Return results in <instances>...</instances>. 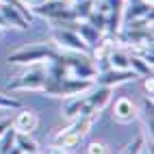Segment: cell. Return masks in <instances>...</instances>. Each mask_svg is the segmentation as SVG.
<instances>
[{"mask_svg":"<svg viewBox=\"0 0 154 154\" xmlns=\"http://www.w3.org/2000/svg\"><path fill=\"white\" fill-rule=\"evenodd\" d=\"M137 111H139L137 104L130 98H117L113 104V119L119 124H130L137 119Z\"/></svg>","mask_w":154,"mask_h":154,"instance_id":"obj_7","label":"cell"},{"mask_svg":"<svg viewBox=\"0 0 154 154\" xmlns=\"http://www.w3.org/2000/svg\"><path fill=\"white\" fill-rule=\"evenodd\" d=\"M152 13V0H132V2L124 5V11H122V24L135 22Z\"/></svg>","mask_w":154,"mask_h":154,"instance_id":"obj_8","label":"cell"},{"mask_svg":"<svg viewBox=\"0 0 154 154\" xmlns=\"http://www.w3.org/2000/svg\"><path fill=\"white\" fill-rule=\"evenodd\" d=\"M13 126V117H0V137Z\"/></svg>","mask_w":154,"mask_h":154,"instance_id":"obj_22","label":"cell"},{"mask_svg":"<svg viewBox=\"0 0 154 154\" xmlns=\"http://www.w3.org/2000/svg\"><path fill=\"white\" fill-rule=\"evenodd\" d=\"M35 154H42V152H35Z\"/></svg>","mask_w":154,"mask_h":154,"instance_id":"obj_30","label":"cell"},{"mask_svg":"<svg viewBox=\"0 0 154 154\" xmlns=\"http://www.w3.org/2000/svg\"><path fill=\"white\" fill-rule=\"evenodd\" d=\"M72 11H74L76 20L85 22L87 15L94 11V0H80V2H72Z\"/></svg>","mask_w":154,"mask_h":154,"instance_id":"obj_17","label":"cell"},{"mask_svg":"<svg viewBox=\"0 0 154 154\" xmlns=\"http://www.w3.org/2000/svg\"><path fill=\"white\" fill-rule=\"evenodd\" d=\"M39 126V117L30 109H20V113L13 117V130L20 135H33Z\"/></svg>","mask_w":154,"mask_h":154,"instance_id":"obj_6","label":"cell"},{"mask_svg":"<svg viewBox=\"0 0 154 154\" xmlns=\"http://www.w3.org/2000/svg\"><path fill=\"white\" fill-rule=\"evenodd\" d=\"M44 154H67V150L65 148H59V146H50Z\"/></svg>","mask_w":154,"mask_h":154,"instance_id":"obj_24","label":"cell"},{"mask_svg":"<svg viewBox=\"0 0 154 154\" xmlns=\"http://www.w3.org/2000/svg\"><path fill=\"white\" fill-rule=\"evenodd\" d=\"M63 115L69 117V119H74L78 115H98V111H94L89 104H87V100H85V94L83 96H72V98H63Z\"/></svg>","mask_w":154,"mask_h":154,"instance_id":"obj_5","label":"cell"},{"mask_svg":"<svg viewBox=\"0 0 154 154\" xmlns=\"http://www.w3.org/2000/svg\"><path fill=\"white\" fill-rule=\"evenodd\" d=\"M137 117L143 119V130H146V135H150V139H152V98L146 96V100H143V104H141V111H137Z\"/></svg>","mask_w":154,"mask_h":154,"instance_id":"obj_15","label":"cell"},{"mask_svg":"<svg viewBox=\"0 0 154 154\" xmlns=\"http://www.w3.org/2000/svg\"><path fill=\"white\" fill-rule=\"evenodd\" d=\"M87 154H111V150H109L106 143H102V141H94V143H89Z\"/></svg>","mask_w":154,"mask_h":154,"instance_id":"obj_20","label":"cell"},{"mask_svg":"<svg viewBox=\"0 0 154 154\" xmlns=\"http://www.w3.org/2000/svg\"><path fill=\"white\" fill-rule=\"evenodd\" d=\"M0 13H2V17H5L7 26H15V28H20V30H26V28H28V22L24 20V15L20 13L15 7L0 2Z\"/></svg>","mask_w":154,"mask_h":154,"instance_id":"obj_10","label":"cell"},{"mask_svg":"<svg viewBox=\"0 0 154 154\" xmlns=\"http://www.w3.org/2000/svg\"><path fill=\"white\" fill-rule=\"evenodd\" d=\"M76 33H78V37L83 39V42L89 46V48H94L100 39H102V33L100 30H96L91 24H87V22H78V26H76Z\"/></svg>","mask_w":154,"mask_h":154,"instance_id":"obj_12","label":"cell"},{"mask_svg":"<svg viewBox=\"0 0 154 154\" xmlns=\"http://www.w3.org/2000/svg\"><path fill=\"white\" fill-rule=\"evenodd\" d=\"M113 98V89L111 87H102V85H94L87 94H85V100L87 104L94 109V111H102Z\"/></svg>","mask_w":154,"mask_h":154,"instance_id":"obj_9","label":"cell"},{"mask_svg":"<svg viewBox=\"0 0 154 154\" xmlns=\"http://www.w3.org/2000/svg\"><path fill=\"white\" fill-rule=\"evenodd\" d=\"M143 89H146L148 98H152V91H154V78H152V76H146V78H143Z\"/></svg>","mask_w":154,"mask_h":154,"instance_id":"obj_23","label":"cell"},{"mask_svg":"<svg viewBox=\"0 0 154 154\" xmlns=\"http://www.w3.org/2000/svg\"><path fill=\"white\" fill-rule=\"evenodd\" d=\"M22 5H26L28 9H35V7H39V5H44L46 0H20Z\"/></svg>","mask_w":154,"mask_h":154,"instance_id":"obj_25","label":"cell"},{"mask_svg":"<svg viewBox=\"0 0 154 154\" xmlns=\"http://www.w3.org/2000/svg\"><path fill=\"white\" fill-rule=\"evenodd\" d=\"M15 146L22 150L24 154H35V152H39L37 141L30 137V135H20V132H15Z\"/></svg>","mask_w":154,"mask_h":154,"instance_id":"obj_16","label":"cell"},{"mask_svg":"<svg viewBox=\"0 0 154 154\" xmlns=\"http://www.w3.org/2000/svg\"><path fill=\"white\" fill-rule=\"evenodd\" d=\"M0 39H2V28H0Z\"/></svg>","mask_w":154,"mask_h":154,"instance_id":"obj_28","label":"cell"},{"mask_svg":"<svg viewBox=\"0 0 154 154\" xmlns=\"http://www.w3.org/2000/svg\"><path fill=\"white\" fill-rule=\"evenodd\" d=\"M137 74L132 69H104V72H98L96 78H94V85H102V87H119L124 83H130V80H135Z\"/></svg>","mask_w":154,"mask_h":154,"instance_id":"obj_4","label":"cell"},{"mask_svg":"<svg viewBox=\"0 0 154 154\" xmlns=\"http://www.w3.org/2000/svg\"><path fill=\"white\" fill-rule=\"evenodd\" d=\"M72 2H80V0H72Z\"/></svg>","mask_w":154,"mask_h":154,"instance_id":"obj_29","label":"cell"},{"mask_svg":"<svg viewBox=\"0 0 154 154\" xmlns=\"http://www.w3.org/2000/svg\"><path fill=\"white\" fill-rule=\"evenodd\" d=\"M52 39L57 42L59 48H63V52H83V54H89V46L78 37L76 30L72 28H54L52 33Z\"/></svg>","mask_w":154,"mask_h":154,"instance_id":"obj_3","label":"cell"},{"mask_svg":"<svg viewBox=\"0 0 154 154\" xmlns=\"http://www.w3.org/2000/svg\"><path fill=\"white\" fill-rule=\"evenodd\" d=\"M83 141V137L78 135L76 130H72L69 126L65 128V130H61V132H57L54 135V146H59V148H74V146H78V143Z\"/></svg>","mask_w":154,"mask_h":154,"instance_id":"obj_11","label":"cell"},{"mask_svg":"<svg viewBox=\"0 0 154 154\" xmlns=\"http://www.w3.org/2000/svg\"><path fill=\"white\" fill-rule=\"evenodd\" d=\"M128 69H132L137 76H152V65L148 63V61H143L139 54H130L128 57Z\"/></svg>","mask_w":154,"mask_h":154,"instance_id":"obj_14","label":"cell"},{"mask_svg":"<svg viewBox=\"0 0 154 154\" xmlns=\"http://www.w3.org/2000/svg\"><path fill=\"white\" fill-rule=\"evenodd\" d=\"M0 28H2V30H5V28H9V26H7V22H5V17H2V13H0Z\"/></svg>","mask_w":154,"mask_h":154,"instance_id":"obj_27","label":"cell"},{"mask_svg":"<svg viewBox=\"0 0 154 154\" xmlns=\"http://www.w3.org/2000/svg\"><path fill=\"white\" fill-rule=\"evenodd\" d=\"M57 57V50L48 48V46H24L9 54V63L11 65H37L42 61H52Z\"/></svg>","mask_w":154,"mask_h":154,"instance_id":"obj_1","label":"cell"},{"mask_svg":"<svg viewBox=\"0 0 154 154\" xmlns=\"http://www.w3.org/2000/svg\"><path fill=\"white\" fill-rule=\"evenodd\" d=\"M7 154H24V152H22V150H20V148L15 146V143H13V148H11V150H9Z\"/></svg>","mask_w":154,"mask_h":154,"instance_id":"obj_26","label":"cell"},{"mask_svg":"<svg viewBox=\"0 0 154 154\" xmlns=\"http://www.w3.org/2000/svg\"><path fill=\"white\" fill-rule=\"evenodd\" d=\"M85 22L91 24L96 30H100V33H106V15H104V13H100V11H96V9L87 15Z\"/></svg>","mask_w":154,"mask_h":154,"instance_id":"obj_18","label":"cell"},{"mask_svg":"<svg viewBox=\"0 0 154 154\" xmlns=\"http://www.w3.org/2000/svg\"><path fill=\"white\" fill-rule=\"evenodd\" d=\"M0 109H5V111H17V109H22V102H20L17 98H13V96L0 94Z\"/></svg>","mask_w":154,"mask_h":154,"instance_id":"obj_19","label":"cell"},{"mask_svg":"<svg viewBox=\"0 0 154 154\" xmlns=\"http://www.w3.org/2000/svg\"><path fill=\"white\" fill-rule=\"evenodd\" d=\"M46 80H48L46 69L44 67H33V69H28L26 74L15 76L13 80H9L7 89L9 91H44Z\"/></svg>","mask_w":154,"mask_h":154,"instance_id":"obj_2","label":"cell"},{"mask_svg":"<svg viewBox=\"0 0 154 154\" xmlns=\"http://www.w3.org/2000/svg\"><path fill=\"white\" fill-rule=\"evenodd\" d=\"M128 57H130V52H126V50L113 48L111 54L106 57V61H109V65L113 69H128Z\"/></svg>","mask_w":154,"mask_h":154,"instance_id":"obj_13","label":"cell"},{"mask_svg":"<svg viewBox=\"0 0 154 154\" xmlns=\"http://www.w3.org/2000/svg\"><path fill=\"white\" fill-rule=\"evenodd\" d=\"M143 137H137L135 141L130 143V146H126V150H124V154H141V148H143Z\"/></svg>","mask_w":154,"mask_h":154,"instance_id":"obj_21","label":"cell"}]
</instances>
